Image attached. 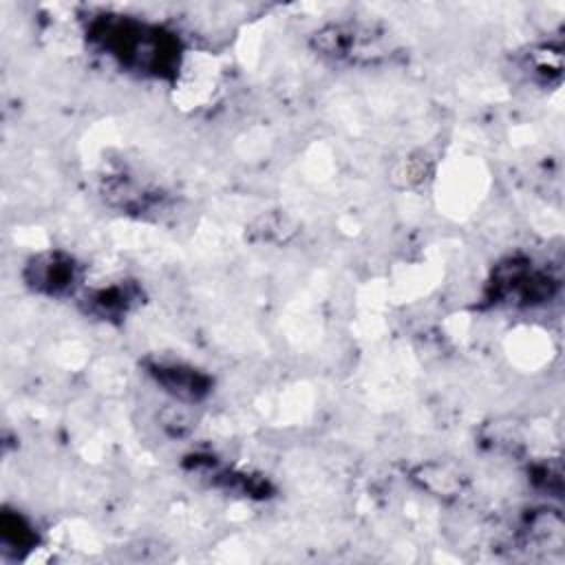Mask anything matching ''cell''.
<instances>
[{
  "mask_svg": "<svg viewBox=\"0 0 565 565\" xmlns=\"http://www.w3.org/2000/svg\"><path fill=\"white\" fill-rule=\"evenodd\" d=\"M93 38L124 66L161 73L177 66V40L159 26L130 18H106L93 24Z\"/></svg>",
  "mask_w": 565,
  "mask_h": 565,
  "instance_id": "cell-1",
  "label": "cell"
},
{
  "mask_svg": "<svg viewBox=\"0 0 565 565\" xmlns=\"http://www.w3.org/2000/svg\"><path fill=\"white\" fill-rule=\"evenodd\" d=\"M26 278L33 289L51 296H60L73 289L77 280V265L71 256L60 252L42 254L31 260Z\"/></svg>",
  "mask_w": 565,
  "mask_h": 565,
  "instance_id": "cell-2",
  "label": "cell"
},
{
  "mask_svg": "<svg viewBox=\"0 0 565 565\" xmlns=\"http://www.w3.org/2000/svg\"><path fill=\"white\" fill-rule=\"evenodd\" d=\"M150 375L159 386H163L166 393L183 402H196L210 393V377L179 362L150 364Z\"/></svg>",
  "mask_w": 565,
  "mask_h": 565,
  "instance_id": "cell-3",
  "label": "cell"
},
{
  "mask_svg": "<svg viewBox=\"0 0 565 565\" xmlns=\"http://www.w3.org/2000/svg\"><path fill=\"white\" fill-rule=\"evenodd\" d=\"M95 309L102 313V316H117V313H124L126 307H128V294L126 289L121 287H108V289H102L95 298Z\"/></svg>",
  "mask_w": 565,
  "mask_h": 565,
  "instance_id": "cell-4",
  "label": "cell"
}]
</instances>
